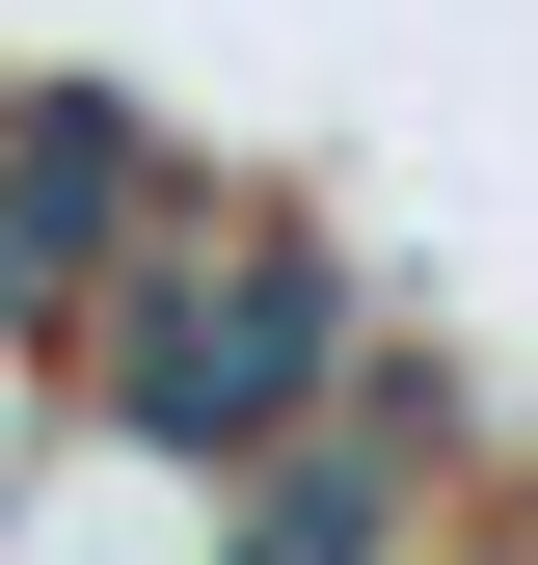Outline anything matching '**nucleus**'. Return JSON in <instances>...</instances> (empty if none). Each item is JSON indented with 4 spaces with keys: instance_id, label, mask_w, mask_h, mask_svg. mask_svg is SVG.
Masks as SVG:
<instances>
[{
    "instance_id": "f257e3e1",
    "label": "nucleus",
    "mask_w": 538,
    "mask_h": 565,
    "mask_svg": "<svg viewBox=\"0 0 538 565\" xmlns=\"http://www.w3.org/2000/svg\"><path fill=\"white\" fill-rule=\"evenodd\" d=\"M351 377H377V323H351V269H323L297 216H189V243L82 323V431L162 458V484H216V512H243Z\"/></svg>"
},
{
    "instance_id": "f03ea898",
    "label": "nucleus",
    "mask_w": 538,
    "mask_h": 565,
    "mask_svg": "<svg viewBox=\"0 0 538 565\" xmlns=\"http://www.w3.org/2000/svg\"><path fill=\"white\" fill-rule=\"evenodd\" d=\"M162 243H189V189H162V135H134L108 82H28V108H0V350H82Z\"/></svg>"
},
{
    "instance_id": "7ed1b4c3",
    "label": "nucleus",
    "mask_w": 538,
    "mask_h": 565,
    "mask_svg": "<svg viewBox=\"0 0 538 565\" xmlns=\"http://www.w3.org/2000/svg\"><path fill=\"white\" fill-rule=\"evenodd\" d=\"M431 458H458V377H431V350H377V377L216 512V565H404V539H431Z\"/></svg>"
}]
</instances>
